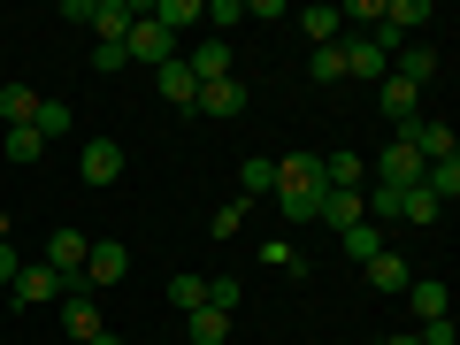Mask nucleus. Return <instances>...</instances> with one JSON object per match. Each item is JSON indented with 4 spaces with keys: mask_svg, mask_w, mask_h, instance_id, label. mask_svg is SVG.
<instances>
[{
    "mask_svg": "<svg viewBox=\"0 0 460 345\" xmlns=\"http://www.w3.org/2000/svg\"><path fill=\"white\" fill-rule=\"evenodd\" d=\"M184 338H192V345H223V338H230V314L192 307V314H184Z\"/></svg>",
    "mask_w": 460,
    "mask_h": 345,
    "instance_id": "obj_24",
    "label": "nucleus"
},
{
    "mask_svg": "<svg viewBox=\"0 0 460 345\" xmlns=\"http://www.w3.org/2000/svg\"><path fill=\"white\" fill-rule=\"evenodd\" d=\"M31 115H39V93H31V84H0V123H8V131L31 123Z\"/></svg>",
    "mask_w": 460,
    "mask_h": 345,
    "instance_id": "obj_25",
    "label": "nucleus"
},
{
    "mask_svg": "<svg viewBox=\"0 0 460 345\" xmlns=\"http://www.w3.org/2000/svg\"><path fill=\"white\" fill-rule=\"evenodd\" d=\"M314 223L323 230H353V223H368V208H361V192H323L314 199Z\"/></svg>",
    "mask_w": 460,
    "mask_h": 345,
    "instance_id": "obj_15",
    "label": "nucleus"
},
{
    "mask_svg": "<svg viewBox=\"0 0 460 345\" xmlns=\"http://www.w3.org/2000/svg\"><path fill=\"white\" fill-rule=\"evenodd\" d=\"M84 345H123V338H115V330H100V338H84Z\"/></svg>",
    "mask_w": 460,
    "mask_h": 345,
    "instance_id": "obj_38",
    "label": "nucleus"
},
{
    "mask_svg": "<svg viewBox=\"0 0 460 345\" xmlns=\"http://www.w3.org/2000/svg\"><path fill=\"white\" fill-rule=\"evenodd\" d=\"M39 154H47V138H39L31 123H16V131H8V162H39Z\"/></svg>",
    "mask_w": 460,
    "mask_h": 345,
    "instance_id": "obj_31",
    "label": "nucleus"
},
{
    "mask_svg": "<svg viewBox=\"0 0 460 345\" xmlns=\"http://www.w3.org/2000/svg\"><path fill=\"white\" fill-rule=\"evenodd\" d=\"M93 69H100V77H115V69H131V62H123V47H93Z\"/></svg>",
    "mask_w": 460,
    "mask_h": 345,
    "instance_id": "obj_35",
    "label": "nucleus"
},
{
    "mask_svg": "<svg viewBox=\"0 0 460 345\" xmlns=\"http://www.w3.org/2000/svg\"><path fill=\"white\" fill-rule=\"evenodd\" d=\"M284 16H292L284 0H246V23H284Z\"/></svg>",
    "mask_w": 460,
    "mask_h": 345,
    "instance_id": "obj_34",
    "label": "nucleus"
},
{
    "mask_svg": "<svg viewBox=\"0 0 460 345\" xmlns=\"http://www.w3.org/2000/svg\"><path fill=\"white\" fill-rule=\"evenodd\" d=\"M307 77H314V84H345V54H338V47H314Z\"/></svg>",
    "mask_w": 460,
    "mask_h": 345,
    "instance_id": "obj_30",
    "label": "nucleus"
},
{
    "mask_svg": "<svg viewBox=\"0 0 460 345\" xmlns=\"http://www.w3.org/2000/svg\"><path fill=\"white\" fill-rule=\"evenodd\" d=\"M361 277H368V292H384V299H399V292H407V284H414V261H399V253L384 246L376 261L361 269Z\"/></svg>",
    "mask_w": 460,
    "mask_h": 345,
    "instance_id": "obj_14",
    "label": "nucleus"
},
{
    "mask_svg": "<svg viewBox=\"0 0 460 345\" xmlns=\"http://www.w3.org/2000/svg\"><path fill=\"white\" fill-rule=\"evenodd\" d=\"M146 16L162 23L177 47H184V39H199V0H146Z\"/></svg>",
    "mask_w": 460,
    "mask_h": 345,
    "instance_id": "obj_13",
    "label": "nucleus"
},
{
    "mask_svg": "<svg viewBox=\"0 0 460 345\" xmlns=\"http://www.w3.org/2000/svg\"><path fill=\"white\" fill-rule=\"evenodd\" d=\"M77 177L93 184V192H108V184L123 177V146H115V138H93V146L77 154Z\"/></svg>",
    "mask_w": 460,
    "mask_h": 345,
    "instance_id": "obj_9",
    "label": "nucleus"
},
{
    "mask_svg": "<svg viewBox=\"0 0 460 345\" xmlns=\"http://www.w3.org/2000/svg\"><path fill=\"white\" fill-rule=\"evenodd\" d=\"M338 246H345V261H376V253H384V230L376 223H353V230H338Z\"/></svg>",
    "mask_w": 460,
    "mask_h": 345,
    "instance_id": "obj_21",
    "label": "nucleus"
},
{
    "mask_svg": "<svg viewBox=\"0 0 460 345\" xmlns=\"http://www.w3.org/2000/svg\"><path fill=\"white\" fill-rule=\"evenodd\" d=\"M8 292H16V307H62V284H54V269H47V261H39V269L23 261Z\"/></svg>",
    "mask_w": 460,
    "mask_h": 345,
    "instance_id": "obj_10",
    "label": "nucleus"
},
{
    "mask_svg": "<svg viewBox=\"0 0 460 345\" xmlns=\"http://www.w3.org/2000/svg\"><path fill=\"white\" fill-rule=\"evenodd\" d=\"M16 269H23V261H16V246H8V238H0V292H8V284H16Z\"/></svg>",
    "mask_w": 460,
    "mask_h": 345,
    "instance_id": "obj_36",
    "label": "nucleus"
},
{
    "mask_svg": "<svg viewBox=\"0 0 460 345\" xmlns=\"http://www.w3.org/2000/svg\"><path fill=\"white\" fill-rule=\"evenodd\" d=\"M238 199H277V162H269V154H246V162H238Z\"/></svg>",
    "mask_w": 460,
    "mask_h": 345,
    "instance_id": "obj_16",
    "label": "nucleus"
},
{
    "mask_svg": "<svg viewBox=\"0 0 460 345\" xmlns=\"http://www.w3.org/2000/svg\"><path fill=\"white\" fill-rule=\"evenodd\" d=\"M422 184L438 192V208H453V199H460V154H445V162H429V169H422Z\"/></svg>",
    "mask_w": 460,
    "mask_h": 345,
    "instance_id": "obj_23",
    "label": "nucleus"
},
{
    "mask_svg": "<svg viewBox=\"0 0 460 345\" xmlns=\"http://www.w3.org/2000/svg\"><path fill=\"white\" fill-rule=\"evenodd\" d=\"M138 23V0H93V16H84V31L100 39V47H123V31Z\"/></svg>",
    "mask_w": 460,
    "mask_h": 345,
    "instance_id": "obj_6",
    "label": "nucleus"
},
{
    "mask_svg": "<svg viewBox=\"0 0 460 345\" xmlns=\"http://www.w3.org/2000/svg\"><path fill=\"white\" fill-rule=\"evenodd\" d=\"M8 230H16V215H8V208H0V238H8Z\"/></svg>",
    "mask_w": 460,
    "mask_h": 345,
    "instance_id": "obj_39",
    "label": "nucleus"
},
{
    "mask_svg": "<svg viewBox=\"0 0 460 345\" xmlns=\"http://www.w3.org/2000/svg\"><path fill=\"white\" fill-rule=\"evenodd\" d=\"M169 307H208V277H199V269H177V277H169Z\"/></svg>",
    "mask_w": 460,
    "mask_h": 345,
    "instance_id": "obj_27",
    "label": "nucleus"
},
{
    "mask_svg": "<svg viewBox=\"0 0 460 345\" xmlns=\"http://www.w3.org/2000/svg\"><path fill=\"white\" fill-rule=\"evenodd\" d=\"M429 16H438V8H429V0H384V31H392L399 39V47H407V39L414 31H422V23Z\"/></svg>",
    "mask_w": 460,
    "mask_h": 345,
    "instance_id": "obj_18",
    "label": "nucleus"
},
{
    "mask_svg": "<svg viewBox=\"0 0 460 345\" xmlns=\"http://www.w3.org/2000/svg\"><path fill=\"white\" fill-rule=\"evenodd\" d=\"M338 54H345V77H361V84H384V47H376V39L345 31V39H338Z\"/></svg>",
    "mask_w": 460,
    "mask_h": 345,
    "instance_id": "obj_11",
    "label": "nucleus"
},
{
    "mask_svg": "<svg viewBox=\"0 0 460 345\" xmlns=\"http://www.w3.org/2000/svg\"><path fill=\"white\" fill-rule=\"evenodd\" d=\"M123 277H131V246L123 238H93V253H84V292H108Z\"/></svg>",
    "mask_w": 460,
    "mask_h": 345,
    "instance_id": "obj_4",
    "label": "nucleus"
},
{
    "mask_svg": "<svg viewBox=\"0 0 460 345\" xmlns=\"http://www.w3.org/2000/svg\"><path fill=\"white\" fill-rule=\"evenodd\" d=\"M314 199H323V154H284L277 162V215L284 223H314Z\"/></svg>",
    "mask_w": 460,
    "mask_h": 345,
    "instance_id": "obj_1",
    "label": "nucleus"
},
{
    "mask_svg": "<svg viewBox=\"0 0 460 345\" xmlns=\"http://www.w3.org/2000/svg\"><path fill=\"white\" fill-rule=\"evenodd\" d=\"M0 299H8V292H0Z\"/></svg>",
    "mask_w": 460,
    "mask_h": 345,
    "instance_id": "obj_40",
    "label": "nucleus"
},
{
    "mask_svg": "<svg viewBox=\"0 0 460 345\" xmlns=\"http://www.w3.org/2000/svg\"><path fill=\"white\" fill-rule=\"evenodd\" d=\"M299 31H307L314 39V47H338V39H345V16H338V8H330V0H314V8H299Z\"/></svg>",
    "mask_w": 460,
    "mask_h": 345,
    "instance_id": "obj_19",
    "label": "nucleus"
},
{
    "mask_svg": "<svg viewBox=\"0 0 460 345\" xmlns=\"http://www.w3.org/2000/svg\"><path fill=\"white\" fill-rule=\"evenodd\" d=\"M376 93H384V123H407V115H422V93H414L407 77H392V69H384Z\"/></svg>",
    "mask_w": 460,
    "mask_h": 345,
    "instance_id": "obj_20",
    "label": "nucleus"
},
{
    "mask_svg": "<svg viewBox=\"0 0 460 345\" xmlns=\"http://www.w3.org/2000/svg\"><path fill=\"white\" fill-rule=\"evenodd\" d=\"M154 93H162L177 115H192V93H199V77H192L184 62H162V69H154Z\"/></svg>",
    "mask_w": 460,
    "mask_h": 345,
    "instance_id": "obj_17",
    "label": "nucleus"
},
{
    "mask_svg": "<svg viewBox=\"0 0 460 345\" xmlns=\"http://www.w3.org/2000/svg\"><path fill=\"white\" fill-rule=\"evenodd\" d=\"M177 62L192 69L199 84H215V77H238V62H230V39H208V31H199V39H184V54H177Z\"/></svg>",
    "mask_w": 460,
    "mask_h": 345,
    "instance_id": "obj_5",
    "label": "nucleus"
},
{
    "mask_svg": "<svg viewBox=\"0 0 460 345\" xmlns=\"http://www.w3.org/2000/svg\"><path fill=\"white\" fill-rule=\"evenodd\" d=\"M238 223H246V199H230V208L208 215V238H238Z\"/></svg>",
    "mask_w": 460,
    "mask_h": 345,
    "instance_id": "obj_33",
    "label": "nucleus"
},
{
    "mask_svg": "<svg viewBox=\"0 0 460 345\" xmlns=\"http://www.w3.org/2000/svg\"><path fill=\"white\" fill-rule=\"evenodd\" d=\"M108 330V314H100V292H62V338H100Z\"/></svg>",
    "mask_w": 460,
    "mask_h": 345,
    "instance_id": "obj_7",
    "label": "nucleus"
},
{
    "mask_svg": "<svg viewBox=\"0 0 460 345\" xmlns=\"http://www.w3.org/2000/svg\"><path fill=\"white\" fill-rule=\"evenodd\" d=\"M199 23H208V39H230L238 23H246V0H208V8H199Z\"/></svg>",
    "mask_w": 460,
    "mask_h": 345,
    "instance_id": "obj_26",
    "label": "nucleus"
},
{
    "mask_svg": "<svg viewBox=\"0 0 460 345\" xmlns=\"http://www.w3.org/2000/svg\"><path fill=\"white\" fill-rule=\"evenodd\" d=\"M384 345H422V338H414V330H392V338H384Z\"/></svg>",
    "mask_w": 460,
    "mask_h": 345,
    "instance_id": "obj_37",
    "label": "nucleus"
},
{
    "mask_svg": "<svg viewBox=\"0 0 460 345\" xmlns=\"http://www.w3.org/2000/svg\"><path fill=\"white\" fill-rule=\"evenodd\" d=\"M399 299L414 307V330H422V323H445V314H453V299H445V277H414Z\"/></svg>",
    "mask_w": 460,
    "mask_h": 345,
    "instance_id": "obj_12",
    "label": "nucleus"
},
{
    "mask_svg": "<svg viewBox=\"0 0 460 345\" xmlns=\"http://www.w3.org/2000/svg\"><path fill=\"white\" fill-rule=\"evenodd\" d=\"M31 131L47 138V146H54V138H69V108H62V100H39V115H31Z\"/></svg>",
    "mask_w": 460,
    "mask_h": 345,
    "instance_id": "obj_29",
    "label": "nucleus"
},
{
    "mask_svg": "<svg viewBox=\"0 0 460 345\" xmlns=\"http://www.w3.org/2000/svg\"><path fill=\"white\" fill-rule=\"evenodd\" d=\"M84 253H93L84 230H54V238H47V269H54L62 292H84Z\"/></svg>",
    "mask_w": 460,
    "mask_h": 345,
    "instance_id": "obj_3",
    "label": "nucleus"
},
{
    "mask_svg": "<svg viewBox=\"0 0 460 345\" xmlns=\"http://www.w3.org/2000/svg\"><path fill=\"white\" fill-rule=\"evenodd\" d=\"M177 39H169L162 31V23H154L146 16V0H138V23H131V31H123V62H131V69H146V77H154V69H162V62H177Z\"/></svg>",
    "mask_w": 460,
    "mask_h": 345,
    "instance_id": "obj_2",
    "label": "nucleus"
},
{
    "mask_svg": "<svg viewBox=\"0 0 460 345\" xmlns=\"http://www.w3.org/2000/svg\"><path fill=\"white\" fill-rule=\"evenodd\" d=\"M392 77H407L414 93H422V84L438 77V54H429V47H399V62H392Z\"/></svg>",
    "mask_w": 460,
    "mask_h": 345,
    "instance_id": "obj_22",
    "label": "nucleus"
},
{
    "mask_svg": "<svg viewBox=\"0 0 460 345\" xmlns=\"http://www.w3.org/2000/svg\"><path fill=\"white\" fill-rule=\"evenodd\" d=\"M438 192H429V184H407V192H399V223H438Z\"/></svg>",
    "mask_w": 460,
    "mask_h": 345,
    "instance_id": "obj_28",
    "label": "nucleus"
},
{
    "mask_svg": "<svg viewBox=\"0 0 460 345\" xmlns=\"http://www.w3.org/2000/svg\"><path fill=\"white\" fill-rule=\"evenodd\" d=\"M192 115H215V123H230V115H246V84L238 77H215L192 93Z\"/></svg>",
    "mask_w": 460,
    "mask_h": 345,
    "instance_id": "obj_8",
    "label": "nucleus"
},
{
    "mask_svg": "<svg viewBox=\"0 0 460 345\" xmlns=\"http://www.w3.org/2000/svg\"><path fill=\"white\" fill-rule=\"evenodd\" d=\"M238 299H246V292H238V277H208V307L215 314H238Z\"/></svg>",
    "mask_w": 460,
    "mask_h": 345,
    "instance_id": "obj_32",
    "label": "nucleus"
}]
</instances>
